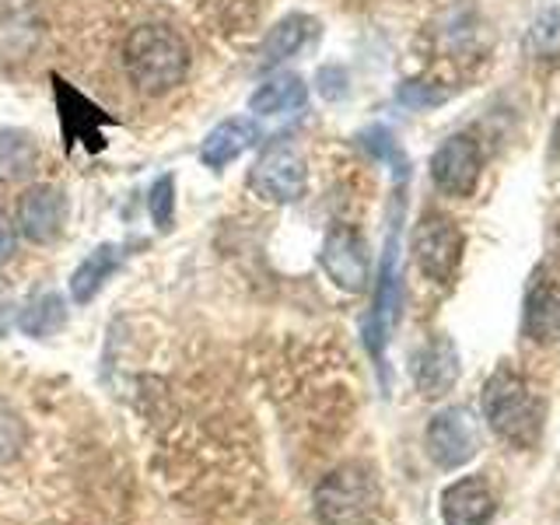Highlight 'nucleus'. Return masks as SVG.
Here are the masks:
<instances>
[{"instance_id":"obj_1","label":"nucleus","mask_w":560,"mask_h":525,"mask_svg":"<svg viewBox=\"0 0 560 525\" xmlns=\"http://www.w3.org/2000/svg\"><path fill=\"white\" fill-rule=\"evenodd\" d=\"M127 74L144 95H168L189 74V46L168 25H137L122 46Z\"/></svg>"},{"instance_id":"obj_2","label":"nucleus","mask_w":560,"mask_h":525,"mask_svg":"<svg viewBox=\"0 0 560 525\" xmlns=\"http://www.w3.org/2000/svg\"><path fill=\"white\" fill-rule=\"evenodd\" d=\"M483 417L504 442H512L515 448H536L547 407L512 364H501L483 385Z\"/></svg>"},{"instance_id":"obj_3","label":"nucleus","mask_w":560,"mask_h":525,"mask_svg":"<svg viewBox=\"0 0 560 525\" xmlns=\"http://www.w3.org/2000/svg\"><path fill=\"white\" fill-rule=\"evenodd\" d=\"M312 512L319 525H372L382 512V487L372 469L347 463L315 483Z\"/></svg>"},{"instance_id":"obj_4","label":"nucleus","mask_w":560,"mask_h":525,"mask_svg":"<svg viewBox=\"0 0 560 525\" xmlns=\"http://www.w3.org/2000/svg\"><path fill=\"white\" fill-rule=\"evenodd\" d=\"M49 84H52V105H57L60 137H63L67 154L78 144L88 154L105 151V127H116V119L88 95H81L74 84H67L60 74H49Z\"/></svg>"},{"instance_id":"obj_5","label":"nucleus","mask_w":560,"mask_h":525,"mask_svg":"<svg viewBox=\"0 0 560 525\" xmlns=\"http://www.w3.org/2000/svg\"><path fill=\"white\" fill-rule=\"evenodd\" d=\"M249 189L267 203H298L308 189V165L302 151L288 140H277L249 168Z\"/></svg>"},{"instance_id":"obj_6","label":"nucleus","mask_w":560,"mask_h":525,"mask_svg":"<svg viewBox=\"0 0 560 525\" xmlns=\"http://www.w3.org/2000/svg\"><path fill=\"white\" fill-rule=\"evenodd\" d=\"M463 249H466V238L459 232V224L445 214H424L413 228V256H417V267L424 270L431 280L438 284H448V280L459 273V262H463Z\"/></svg>"},{"instance_id":"obj_7","label":"nucleus","mask_w":560,"mask_h":525,"mask_svg":"<svg viewBox=\"0 0 560 525\" xmlns=\"http://www.w3.org/2000/svg\"><path fill=\"white\" fill-rule=\"evenodd\" d=\"M480 452V424L477 413L466 407H448L431 417L428 424V455L434 466L459 469Z\"/></svg>"},{"instance_id":"obj_8","label":"nucleus","mask_w":560,"mask_h":525,"mask_svg":"<svg viewBox=\"0 0 560 525\" xmlns=\"http://www.w3.org/2000/svg\"><path fill=\"white\" fill-rule=\"evenodd\" d=\"M483 154L480 144L466 133L448 137L442 148L431 154V183L445 197H469L480 183Z\"/></svg>"},{"instance_id":"obj_9","label":"nucleus","mask_w":560,"mask_h":525,"mask_svg":"<svg viewBox=\"0 0 560 525\" xmlns=\"http://www.w3.org/2000/svg\"><path fill=\"white\" fill-rule=\"evenodd\" d=\"M46 35L39 0H0V63H25Z\"/></svg>"},{"instance_id":"obj_10","label":"nucleus","mask_w":560,"mask_h":525,"mask_svg":"<svg viewBox=\"0 0 560 525\" xmlns=\"http://www.w3.org/2000/svg\"><path fill=\"white\" fill-rule=\"evenodd\" d=\"M67 224V197L60 186H28L18 200V232L35 245L57 242Z\"/></svg>"},{"instance_id":"obj_11","label":"nucleus","mask_w":560,"mask_h":525,"mask_svg":"<svg viewBox=\"0 0 560 525\" xmlns=\"http://www.w3.org/2000/svg\"><path fill=\"white\" fill-rule=\"evenodd\" d=\"M368 245L361 238L358 228L350 224H337L323 242V270L329 273V280L343 291H364L368 284Z\"/></svg>"},{"instance_id":"obj_12","label":"nucleus","mask_w":560,"mask_h":525,"mask_svg":"<svg viewBox=\"0 0 560 525\" xmlns=\"http://www.w3.org/2000/svg\"><path fill=\"white\" fill-rule=\"evenodd\" d=\"M399 312V228L393 224V235L385 242V256H382V273H378V294H375V308L364 323V340L368 350L382 361V347L389 329L396 323Z\"/></svg>"},{"instance_id":"obj_13","label":"nucleus","mask_w":560,"mask_h":525,"mask_svg":"<svg viewBox=\"0 0 560 525\" xmlns=\"http://www.w3.org/2000/svg\"><path fill=\"white\" fill-rule=\"evenodd\" d=\"M522 329L533 343H553L560 340V280L539 267L529 277V291H525V315Z\"/></svg>"},{"instance_id":"obj_14","label":"nucleus","mask_w":560,"mask_h":525,"mask_svg":"<svg viewBox=\"0 0 560 525\" xmlns=\"http://www.w3.org/2000/svg\"><path fill=\"white\" fill-rule=\"evenodd\" d=\"M498 512L494 490L480 477H463L442 490V518L445 525H487Z\"/></svg>"},{"instance_id":"obj_15","label":"nucleus","mask_w":560,"mask_h":525,"mask_svg":"<svg viewBox=\"0 0 560 525\" xmlns=\"http://www.w3.org/2000/svg\"><path fill=\"white\" fill-rule=\"evenodd\" d=\"M259 137L262 133H259V122L256 119H249V116H232V119L218 122V127L203 137L200 162L207 168H214V172H224L228 165L235 162V158H242L245 151H249Z\"/></svg>"},{"instance_id":"obj_16","label":"nucleus","mask_w":560,"mask_h":525,"mask_svg":"<svg viewBox=\"0 0 560 525\" xmlns=\"http://www.w3.org/2000/svg\"><path fill=\"white\" fill-rule=\"evenodd\" d=\"M413 382L428 399L445 396L459 382V350L448 337H434L420 354L413 358Z\"/></svg>"},{"instance_id":"obj_17","label":"nucleus","mask_w":560,"mask_h":525,"mask_svg":"<svg viewBox=\"0 0 560 525\" xmlns=\"http://www.w3.org/2000/svg\"><path fill=\"white\" fill-rule=\"evenodd\" d=\"M315 35H319V22H315L312 14H288V18H280V22L267 32V39H262V49H259L262 70L288 63L291 57H298V52H302L315 39Z\"/></svg>"},{"instance_id":"obj_18","label":"nucleus","mask_w":560,"mask_h":525,"mask_svg":"<svg viewBox=\"0 0 560 525\" xmlns=\"http://www.w3.org/2000/svg\"><path fill=\"white\" fill-rule=\"evenodd\" d=\"M308 102V88L298 74H273L262 81L253 98L249 109L256 116H288V113H302Z\"/></svg>"},{"instance_id":"obj_19","label":"nucleus","mask_w":560,"mask_h":525,"mask_svg":"<svg viewBox=\"0 0 560 525\" xmlns=\"http://www.w3.org/2000/svg\"><path fill=\"white\" fill-rule=\"evenodd\" d=\"M119 262H122V253L113 242H105V245H98V249L88 253L81 259V267L74 270V277H70V298H74V305L92 302V298L102 291L105 280L119 270Z\"/></svg>"},{"instance_id":"obj_20","label":"nucleus","mask_w":560,"mask_h":525,"mask_svg":"<svg viewBox=\"0 0 560 525\" xmlns=\"http://www.w3.org/2000/svg\"><path fill=\"white\" fill-rule=\"evenodd\" d=\"M39 168V144L25 130H0V186L25 183Z\"/></svg>"},{"instance_id":"obj_21","label":"nucleus","mask_w":560,"mask_h":525,"mask_svg":"<svg viewBox=\"0 0 560 525\" xmlns=\"http://www.w3.org/2000/svg\"><path fill=\"white\" fill-rule=\"evenodd\" d=\"M63 323H67V305L57 291L35 294L22 308V315H18V326H22L28 337H52Z\"/></svg>"},{"instance_id":"obj_22","label":"nucleus","mask_w":560,"mask_h":525,"mask_svg":"<svg viewBox=\"0 0 560 525\" xmlns=\"http://www.w3.org/2000/svg\"><path fill=\"white\" fill-rule=\"evenodd\" d=\"M148 210H151V221H154L158 232L168 235L172 224H175V175L172 172L154 179L151 197H148Z\"/></svg>"},{"instance_id":"obj_23","label":"nucleus","mask_w":560,"mask_h":525,"mask_svg":"<svg viewBox=\"0 0 560 525\" xmlns=\"http://www.w3.org/2000/svg\"><path fill=\"white\" fill-rule=\"evenodd\" d=\"M25 420L8 399H0V466L18 459V452L25 448Z\"/></svg>"},{"instance_id":"obj_24","label":"nucleus","mask_w":560,"mask_h":525,"mask_svg":"<svg viewBox=\"0 0 560 525\" xmlns=\"http://www.w3.org/2000/svg\"><path fill=\"white\" fill-rule=\"evenodd\" d=\"M529 49L536 57L550 60V57H560V11H547L533 25L529 32Z\"/></svg>"},{"instance_id":"obj_25","label":"nucleus","mask_w":560,"mask_h":525,"mask_svg":"<svg viewBox=\"0 0 560 525\" xmlns=\"http://www.w3.org/2000/svg\"><path fill=\"white\" fill-rule=\"evenodd\" d=\"M442 98L445 92H431V84H420V81H407L399 88V102L413 105V109H428V105H438Z\"/></svg>"},{"instance_id":"obj_26","label":"nucleus","mask_w":560,"mask_h":525,"mask_svg":"<svg viewBox=\"0 0 560 525\" xmlns=\"http://www.w3.org/2000/svg\"><path fill=\"white\" fill-rule=\"evenodd\" d=\"M319 92L329 102L347 95V74H343V67H323L319 70Z\"/></svg>"},{"instance_id":"obj_27","label":"nucleus","mask_w":560,"mask_h":525,"mask_svg":"<svg viewBox=\"0 0 560 525\" xmlns=\"http://www.w3.org/2000/svg\"><path fill=\"white\" fill-rule=\"evenodd\" d=\"M18 302H14V291H11V284L4 277H0V337L8 332V326H11V319H18Z\"/></svg>"},{"instance_id":"obj_28","label":"nucleus","mask_w":560,"mask_h":525,"mask_svg":"<svg viewBox=\"0 0 560 525\" xmlns=\"http://www.w3.org/2000/svg\"><path fill=\"white\" fill-rule=\"evenodd\" d=\"M14 253V221L0 210V262H8Z\"/></svg>"}]
</instances>
